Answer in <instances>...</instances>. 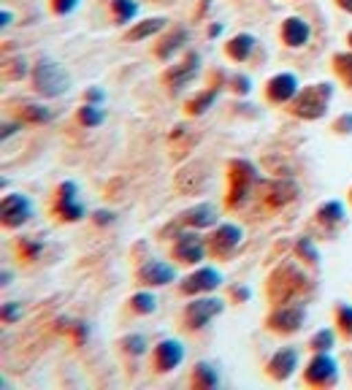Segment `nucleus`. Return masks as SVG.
<instances>
[{
  "label": "nucleus",
  "instance_id": "obj_34",
  "mask_svg": "<svg viewBox=\"0 0 352 390\" xmlns=\"http://www.w3.org/2000/svg\"><path fill=\"white\" fill-rule=\"evenodd\" d=\"M76 3H79V0H54V11H57V14H71V11L76 8Z\"/></svg>",
  "mask_w": 352,
  "mask_h": 390
},
{
  "label": "nucleus",
  "instance_id": "obj_18",
  "mask_svg": "<svg viewBox=\"0 0 352 390\" xmlns=\"http://www.w3.org/2000/svg\"><path fill=\"white\" fill-rule=\"evenodd\" d=\"M252 49H255V39H252V36H247V33L236 36L233 41L228 43V54H230L233 60H247V57L252 54Z\"/></svg>",
  "mask_w": 352,
  "mask_h": 390
},
{
  "label": "nucleus",
  "instance_id": "obj_36",
  "mask_svg": "<svg viewBox=\"0 0 352 390\" xmlns=\"http://www.w3.org/2000/svg\"><path fill=\"white\" fill-rule=\"evenodd\" d=\"M233 85H236L239 92H250V79H247V76H236V79H233Z\"/></svg>",
  "mask_w": 352,
  "mask_h": 390
},
{
  "label": "nucleus",
  "instance_id": "obj_3",
  "mask_svg": "<svg viewBox=\"0 0 352 390\" xmlns=\"http://www.w3.org/2000/svg\"><path fill=\"white\" fill-rule=\"evenodd\" d=\"M30 215H33V206H30V201L25 195L11 193V195L3 198V222L6 225L19 228V225H25L30 219Z\"/></svg>",
  "mask_w": 352,
  "mask_h": 390
},
{
  "label": "nucleus",
  "instance_id": "obj_14",
  "mask_svg": "<svg viewBox=\"0 0 352 390\" xmlns=\"http://www.w3.org/2000/svg\"><path fill=\"white\" fill-rule=\"evenodd\" d=\"M239 241H241V230H239V225H220V230H217L214 239H212V252L228 255Z\"/></svg>",
  "mask_w": 352,
  "mask_h": 390
},
{
  "label": "nucleus",
  "instance_id": "obj_43",
  "mask_svg": "<svg viewBox=\"0 0 352 390\" xmlns=\"http://www.w3.org/2000/svg\"><path fill=\"white\" fill-rule=\"evenodd\" d=\"M339 6H342L344 11H350V14H352V0H339Z\"/></svg>",
  "mask_w": 352,
  "mask_h": 390
},
{
  "label": "nucleus",
  "instance_id": "obj_39",
  "mask_svg": "<svg viewBox=\"0 0 352 390\" xmlns=\"http://www.w3.org/2000/svg\"><path fill=\"white\" fill-rule=\"evenodd\" d=\"M87 98L92 100V103H98V100H103V92H100V89H89Z\"/></svg>",
  "mask_w": 352,
  "mask_h": 390
},
{
  "label": "nucleus",
  "instance_id": "obj_12",
  "mask_svg": "<svg viewBox=\"0 0 352 390\" xmlns=\"http://www.w3.org/2000/svg\"><path fill=\"white\" fill-rule=\"evenodd\" d=\"M138 274H141V279L149 282V285H166V282H171L176 277L174 268H171L168 263H163V260H149V263H144V268H141Z\"/></svg>",
  "mask_w": 352,
  "mask_h": 390
},
{
  "label": "nucleus",
  "instance_id": "obj_8",
  "mask_svg": "<svg viewBox=\"0 0 352 390\" xmlns=\"http://www.w3.org/2000/svg\"><path fill=\"white\" fill-rule=\"evenodd\" d=\"M296 92H298V79L293 74H279V76H274L268 82V98L276 100V103H285V100L296 98Z\"/></svg>",
  "mask_w": 352,
  "mask_h": 390
},
{
  "label": "nucleus",
  "instance_id": "obj_25",
  "mask_svg": "<svg viewBox=\"0 0 352 390\" xmlns=\"http://www.w3.org/2000/svg\"><path fill=\"white\" fill-rule=\"evenodd\" d=\"M79 120H82L87 128H95V125L103 122V111L95 109V106H85V109H79Z\"/></svg>",
  "mask_w": 352,
  "mask_h": 390
},
{
  "label": "nucleus",
  "instance_id": "obj_6",
  "mask_svg": "<svg viewBox=\"0 0 352 390\" xmlns=\"http://www.w3.org/2000/svg\"><path fill=\"white\" fill-rule=\"evenodd\" d=\"M174 255L184 263H201L204 260V239L198 233H182L174 247Z\"/></svg>",
  "mask_w": 352,
  "mask_h": 390
},
{
  "label": "nucleus",
  "instance_id": "obj_41",
  "mask_svg": "<svg viewBox=\"0 0 352 390\" xmlns=\"http://www.w3.org/2000/svg\"><path fill=\"white\" fill-rule=\"evenodd\" d=\"M95 219H98V222H111V212H98Z\"/></svg>",
  "mask_w": 352,
  "mask_h": 390
},
{
  "label": "nucleus",
  "instance_id": "obj_21",
  "mask_svg": "<svg viewBox=\"0 0 352 390\" xmlns=\"http://www.w3.org/2000/svg\"><path fill=\"white\" fill-rule=\"evenodd\" d=\"M184 41H187V30H184V28H179V30H174V33L163 41V46L157 49V54H160V57H171V54H174L176 49H179Z\"/></svg>",
  "mask_w": 352,
  "mask_h": 390
},
{
  "label": "nucleus",
  "instance_id": "obj_38",
  "mask_svg": "<svg viewBox=\"0 0 352 390\" xmlns=\"http://www.w3.org/2000/svg\"><path fill=\"white\" fill-rule=\"evenodd\" d=\"M3 317H6V320H11V317H19V306H11V303H6V309H3Z\"/></svg>",
  "mask_w": 352,
  "mask_h": 390
},
{
  "label": "nucleus",
  "instance_id": "obj_11",
  "mask_svg": "<svg viewBox=\"0 0 352 390\" xmlns=\"http://www.w3.org/2000/svg\"><path fill=\"white\" fill-rule=\"evenodd\" d=\"M220 282L222 277L214 268H201L184 282V293H206V290H214Z\"/></svg>",
  "mask_w": 352,
  "mask_h": 390
},
{
  "label": "nucleus",
  "instance_id": "obj_15",
  "mask_svg": "<svg viewBox=\"0 0 352 390\" xmlns=\"http://www.w3.org/2000/svg\"><path fill=\"white\" fill-rule=\"evenodd\" d=\"M182 358H184V347L179 345V342H174V339L160 342V347H157V366H160V371L176 369L182 363Z\"/></svg>",
  "mask_w": 352,
  "mask_h": 390
},
{
  "label": "nucleus",
  "instance_id": "obj_7",
  "mask_svg": "<svg viewBox=\"0 0 352 390\" xmlns=\"http://www.w3.org/2000/svg\"><path fill=\"white\" fill-rule=\"evenodd\" d=\"M206 182H209V171H206L204 163H190L187 169L179 171V179H176V184H179L182 190H187V193H198V190H204Z\"/></svg>",
  "mask_w": 352,
  "mask_h": 390
},
{
  "label": "nucleus",
  "instance_id": "obj_31",
  "mask_svg": "<svg viewBox=\"0 0 352 390\" xmlns=\"http://www.w3.org/2000/svg\"><path fill=\"white\" fill-rule=\"evenodd\" d=\"M339 325H344V331L352 334V306H347V303L339 306Z\"/></svg>",
  "mask_w": 352,
  "mask_h": 390
},
{
  "label": "nucleus",
  "instance_id": "obj_19",
  "mask_svg": "<svg viewBox=\"0 0 352 390\" xmlns=\"http://www.w3.org/2000/svg\"><path fill=\"white\" fill-rule=\"evenodd\" d=\"M195 71H198V54H190V63H182V68L168 71V82H171L174 89H179V87L184 85Z\"/></svg>",
  "mask_w": 352,
  "mask_h": 390
},
{
  "label": "nucleus",
  "instance_id": "obj_5",
  "mask_svg": "<svg viewBox=\"0 0 352 390\" xmlns=\"http://www.w3.org/2000/svg\"><path fill=\"white\" fill-rule=\"evenodd\" d=\"M336 374H339V369L328 355H317L307 369V380L311 385H333Z\"/></svg>",
  "mask_w": 352,
  "mask_h": 390
},
{
  "label": "nucleus",
  "instance_id": "obj_27",
  "mask_svg": "<svg viewBox=\"0 0 352 390\" xmlns=\"http://www.w3.org/2000/svg\"><path fill=\"white\" fill-rule=\"evenodd\" d=\"M336 71L347 85H352V54H339L336 57Z\"/></svg>",
  "mask_w": 352,
  "mask_h": 390
},
{
  "label": "nucleus",
  "instance_id": "obj_35",
  "mask_svg": "<svg viewBox=\"0 0 352 390\" xmlns=\"http://www.w3.org/2000/svg\"><path fill=\"white\" fill-rule=\"evenodd\" d=\"M298 250H301L304 255H309V258H311V260H317V252L311 250V244H309V239H301V241H298Z\"/></svg>",
  "mask_w": 352,
  "mask_h": 390
},
{
  "label": "nucleus",
  "instance_id": "obj_42",
  "mask_svg": "<svg viewBox=\"0 0 352 390\" xmlns=\"http://www.w3.org/2000/svg\"><path fill=\"white\" fill-rule=\"evenodd\" d=\"M19 130V125H6V130H3V138H8L11 133H16Z\"/></svg>",
  "mask_w": 352,
  "mask_h": 390
},
{
  "label": "nucleus",
  "instance_id": "obj_29",
  "mask_svg": "<svg viewBox=\"0 0 352 390\" xmlns=\"http://www.w3.org/2000/svg\"><path fill=\"white\" fill-rule=\"evenodd\" d=\"M195 374H198V382H204V385H217V374L212 371V366H206V363H198Z\"/></svg>",
  "mask_w": 352,
  "mask_h": 390
},
{
  "label": "nucleus",
  "instance_id": "obj_33",
  "mask_svg": "<svg viewBox=\"0 0 352 390\" xmlns=\"http://www.w3.org/2000/svg\"><path fill=\"white\" fill-rule=\"evenodd\" d=\"M214 95H217V92H204L198 100H192V111H195V114H201V111H204V109L214 100Z\"/></svg>",
  "mask_w": 352,
  "mask_h": 390
},
{
  "label": "nucleus",
  "instance_id": "obj_20",
  "mask_svg": "<svg viewBox=\"0 0 352 390\" xmlns=\"http://www.w3.org/2000/svg\"><path fill=\"white\" fill-rule=\"evenodd\" d=\"M163 28H166V19L155 17V19H146V22H141V25H135L131 33H128V39H131V41L149 39V36H155V33H157V30H163Z\"/></svg>",
  "mask_w": 352,
  "mask_h": 390
},
{
  "label": "nucleus",
  "instance_id": "obj_30",
  "mask_svg": "<svg viewBox=\"0 0 352 390\" xmlns=\"http://www.w3.org/2000/svg\"><path fill=\"white\" fill-rule=\"evenodd\" d=\"M25 114H28V120H33V122H46V120L52 117L44 106H28V109H25Z\"/></svg>",
  "mask_w": 352,
  "mask_h": 390
},
{
  "label": "nucleus",
  "instance_id": "obj_1",
  "mask_svg": "<svg viewBox=\"0 0 352 390\" xmlns=\"http://www.w3.org/2000/svg\"><path fill=\"white\" fill-rule=\"evenodd\" d=\"M33 82H36V89L44 92V95H63L68 89V85H71L68 74L57 63H52V60H41L33 68Z\"/></svg>",
  "mask_w": 352,
  "mask_h": 390
},
{
  "label": "nucleus",
  "instance_id": "obj_37",
  "mask_svg": "<svg viewBox=\"0 0 352 390\" xmlns=\"http://www.w3.org/2000/svg\"><path fill=\"white\" fill-rule=\"evenodd\" d=\"M336 128H339V130H344V133H350V130H352V114H347V117H342V120L336 122Z\"/></svg>",
  "mask_w": 352,
  "mask_h": 390
},
{
  "label": "nucleus",
  "instance_id": "obj_22",
  "mask_svg": "<svg viewBox=\"0 0 352 390\" xmlns=\"http://www.w3.org/2000/svg\"><path fill=\"white\" fill-rule=\"evenodd\" d=\"M111 8H114V14L120 17V22H131L133 17L138 14V6H135L133 0H114Z\"/></svg>",
  "mask_w": 352,
  "mask_h": 390
},
{
  "label": "nucleus",
  "instance_id": "obj_9",
  "mask_svg": "<svg viewBox=\"0 0 352 390\" xmlns=\"http://www.w3.org/2000/svg\"><path fill=\"white\" fill-rule=\"evenodd\" d=\"M307 320V309L304 306H287V309H279L274 317H271V325L279 328V331H298Z\"/></svg>",
  "mask_w": 352,
  "mask_h": 390
},
{
  "label": "nucleus",
  "instance_id": "obj_26",
  "mask_svg": "<svg viewBox=\"0 0 352 390\" xmlns=\"http://www.w3.org/2000/svg\"><path fill=\"white\" fill-rule=\"evenodd\" d=\"M131 303L135 312H144V314L155 312V296H149V293H135Z\"/></svg>",
  "mask_w": 352,
  "mask_h": 390
},
{
  "label": "nucleus",
  "instance_id": "obj_13",
  "mask_svg": "<svg viewBox=\"0 0 352 390\" xmlns=\"http://www.w3.org/2000/svg\"><path fill=\"white\" fill-rule=\"evenodd\" d=\"M74 195H76V184L74 182H65L60 187V201H57V209H60V215L65 217V219H79V217L85 215L82 204H76Z\"/></svg>",
  "mask_w": 352,
  "mask_h": 390
},
{
  "label": "nucleus",
  "instance_id": "obj_44",
  "mask_svg": "<svg viewBox=\"0 0 352 390\" xmlns=\"http://www.w3.org/2000/svg\"><path fill=\"white\" fill-rule=\"evenodd\" d=\"M350 43H352V33H350Z\"/></svg>",
  "mask_w": 352,
  "mask_h": 390
},
{
  "label": "nucleus",
  "instance_id": "obj_40",
  "mask_svg": "<svg viewBox=\"0 0 352 390\" xmlns=\"http://www.w3.org/2000/svg\"><path fill=\"white\" fill-rule=\"evenodd\" d=\"M22 247H25V250H28V252H30V255H33V252H38V250H41V244H33V241H25V244H22Z\"/></svg>",
  "mask_w": 352,
  "mask_h": 390
},
{
  "label": "nucleus",
  "instance_id": "obj_17",
  "mask_svg": "<svg viewBox=\"0 0 352 390\" xmlns=\"http://www.w3.org/2000/svg\"><path fill=\"white\" fill-rule=\"evenodd\" d=\"M184 219L190 222V225H195V228H209V225H214L217 222V209L212 206V204H201V206H192Z\"/></svg>",
  "mask_w": 352,
  "mask_h": 390
},
{
  "label": "nucleus",
  "instance_id": "obj_28",
  "mask_svg": "<svg viewBox=\"0 0 352 390\" xmlns=\"http://www.w3.org/2000/svg\"><path fill=\"white\" fill-rule=\"evenodd\" d=\"M311 345H314V349L325 352V349H331V347H333V334H331V331H320V334H314Z\"/></svg>",
  "mask_w": 352,
  "mask_h": 390
},
{
  "label": "nucleus",
  "instance_id": "obj_32",
  "mask_svg": "<svg viewBox=\"0 0 352 390\" xmlns=\"http://www.w3.org/2000/svg\"><path fill=\"white\" fill-rule=\"evenodd\" d=\"M125 347L131 349L133 355H141V352L146 349V339H144V336H128V339H125Z\"/></svg>",
  "mask_w": 352,
  "mask_h": 390
},
{
  "label": "nucleus",
  "instance_id": "obj_16",
  "mask_svg": "<svg viewBox=\"0 0 352 390\" xmlns=\"http://www.w3.org/2000/svg\"><path fill=\"white\" fill-rule=\"evenodd\" d=\"M282 39L285 43H290V46H301V43L309 41V25L304 19H296V17H290L287 22H285V28H282Z\"/></svg>",
  "mask_w": 352,
  "mask_h": 390
},
{
  "label": "nucleus",
  "instance_id": "obj_2",
  "mask_svg": "<svg viewBox=\"0 0 352 390\" xmlns=\"http://www.w3.org/2000/svg\"><path fill=\"white\" fill-rule=\"evenodd\" d=\"M331 85H314V87H307L298 98H296V103H293V111L296 114H301V117H307V120H314V117H322L325 114V109H328V100H331Z\"/></svg>",
  "mask_w": 352,
  "mask_h": 390
},
{
  "label": "nucleus",
  "instance_id": "obj_10",
  "mask_svg": "<svg viewBox=\"0 0 352 390\" xmlns=\"http://www.w3.org/2000/svg\"><path fill=\"white\" fill-rule=\"evenodd\" d=\"M296 366H298V352H296L293 347H287V349L276 352V355L271 358L268 371H271L276 380H287V377L296 371Z\"/></svg>",
  "mask_w": 352,
  "mask_h": 390
},
{
  "label": "nucleus",
  "instance_id": "obj_24",
  "mask_svg": "<svg viewBox=\"0 0 352 390\" xmlns=\"http://www.w3.org/2000/svg\"><path fill=\"white\" fill-rule=\"evenodd\" d=\"M274 190H276V198H271L274 204H285L298 193V187L293 182H279V184H274Z\"/></svg>",
  "mask_w": 352,
  "mask_h": 390
},
{
  "label": "nucleus",
  "instance_id": "obj_23",
  "mask_svg": "<svg viewBox=\"0 0 352 390\" xmlns=\"http://www.w3.org/2000/svg\"><path fill=\"white\" fill-rule=\"evenodd\" d=\"M320 217H322L325 222H339V219L344 217V206H342L339 201H331V204L320 206Z\"/></svg>",
  "mask_w": 352,
  "mask_h": 390
},
{
  "label": "nucleus",
  "instance_id": "obj_4",
  "mask_svg": "<svg viewBox=\"0 0 352 390\" xmlns=\"http://www.w3.org/2000/svg\"><path fill=\"white\" fill-rule=\"evenodd\" d=\"M222 312V301L220 299H198L187 306V323L192 328H204L212 317H217Z\"/></svg>",
  "mask_w": 352,
  "mask_h": 390
}]
</instances>
